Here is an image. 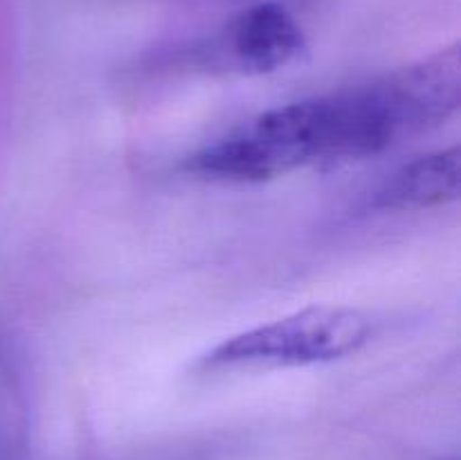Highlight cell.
Here are the masks:
<instances>
[{"label": "cell", "instance_id": "obj_1", "mask_svg": "<svg viewBox=\"0 0 461 460\" xmlns=\"http://www.w3.org/2000/svg\"><path fill=\"white\" fill-rule=\"evenodd\" d=\"M322 99L270 108L194 153L187 167L219 180L257 183L322 161Z\"/></svg>", "mask_w": 461, "mask_h": 460}, {"label": "cell", "instance_id": "obj_2", "mask_svg": "<svg viewBox=\"0 0 461 460\" xmlns=\"http://www.w3.org/2000/svg\"><path fill=\"white\" fill-rule=\"evenodd\" d=\"M369 338L372 323L363 311L342 305H311L225 338L203 356L201 365L225 370L329 363L358 352Z\"/></svg>", "mask_w": 461, "mask_h": 460}, {"label": "cell", "instance_id": "obj_3", "mask_svg": "<svg viewBox=\"0 0 461 460\" xmlns=\"http://www.w3.org/2000/svg\"><path fill=\"white\" fill-rule=\"evenodd\" d=\"M304 32L288 9L261 3L243 9L214 41L212 57L241 75H266L295 61L304 50Z\"/></svg>", "mask_w": 461, "mask_h": 460}, {"label": "cell", "instance_id": "obj_4", "mask_svg": "<svg viewBox=\"0 0 461 460\" xmlns=\"http://www.w3.org/2000/svg\"><path fill=\"white\" fill-rule=\"evenodd\" d=\"M461 153L459 147L419 156L401 167L381 194L383 206L399 207H435L459 198Z\"/></svg>", "mask_w": 461, "mask_h": 460}]
</instances>
